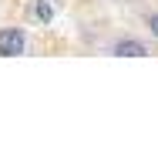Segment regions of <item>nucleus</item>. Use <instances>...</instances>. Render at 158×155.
<instances>
[{
	"mask_svg": "<svg viewBox=\"0 0 158 155\" xmlns=\"http://www.w3.org/2000/svg\"><path fill=\"white\" fill-rule=\"evenodd\" d=\"M34 17H37V20H44V24H47V20H51V17H54V7H51V3H44V0H37V7H34Z\"/></svg>",
	"mask_w": 158,
	"mask_h": 155,
	"instance_id": "obj_3",
	"label": "nucleus"
},
{
	"mask_svg": "<svg viewBox=\"0 0 158 155\" xmlns=\"http://www.w3.org/2000/svg\"><path fill=\"white\" fill-rule=\"evenodd\" d=\"M108 54H111V58H148L152 51H148V44L138 41V37H118V41L108 44Z\"/></svg>",
	"mask_w": 158,
	"mask_h": 155,
	"instance_id": "obj_2",
	"label": "nucleus"
},
{
	"mask_svg": "<svg viewBox=\"0 0 158 155\" xmlns=\"http://www.w3.org/2000/svg\"><path fill=\"white\" fill-rule=\"evenodd\" d=\"M145 27H148V34H152V37L158 41V10H152V14L145 17Z\"/></svg>",
	"mask_w": 158,
	"mask_h": 155,
	"instance_id": "obj_4",
	"label": "nucleus"
},
{
	"mask_svg": "<svg viewBox=\"0 0 158 155\" xmlns=\"http://www.w3.org/2000/svg\"><path fill=\"white\" fill-rule=\"evenodd\" d=\"M27 51V31L24 27H0V58H17Z\"/></svg>",
	"mask_w": 158,
	"mask_h": 155,
	"instance_id": "obj_1",
	"label": "nucleus"
}]
</instances>
